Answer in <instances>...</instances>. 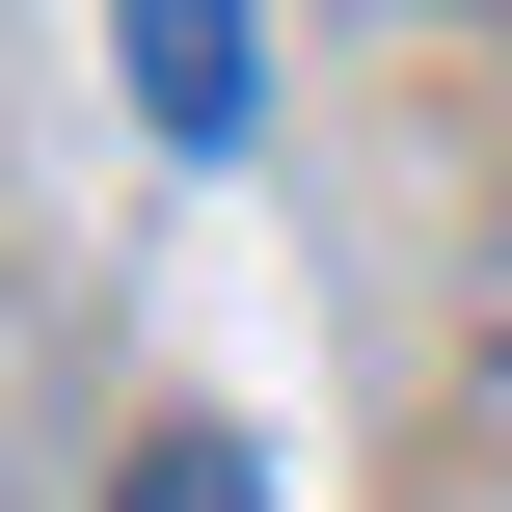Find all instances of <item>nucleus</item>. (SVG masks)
Segmentation results:
<instances>
[{
  "instance_id": "f257e3e1",
  "label": "nucleus",
  "mask_w": 512,
  "mask_h": 512,
  "mask_svg": "<svg viewBox=\"0 0 512 512\" xmlns=\"http://www.w3.org/2000/svg\"><path fill=\"white\" fill-rule=\"evenodd\" d=\"M108 81H135L162 162H243L270 135V0H108Z\"/></svg>"
},
{
  "instance_id": "f03ea898",
  "label": "nucleus",
  "mask_w": 512,
  "mask_h": 512,
  "mask_svg": "<svg viewBox=\"0 0 512 512\" xmlns=\"http://www.w3.org/2000/svg\"><path fill=\"white\" fill-rule=\"evenodd\" d=\"M108 512H270V459H243V432H135V459H108Z\"/></svg>"
}]
</instances>
